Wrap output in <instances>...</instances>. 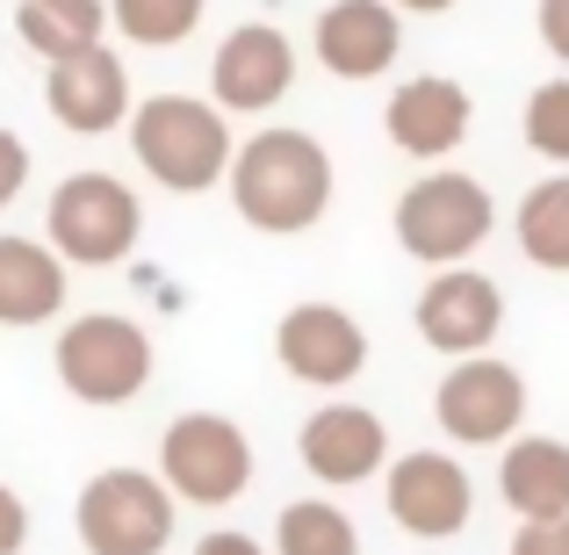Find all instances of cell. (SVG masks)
Wrapping results in <instances>:
<instances>
[{
	"label": "cell",
	"instance_id": "6da1fadb",
	"mask_svg": "<svg viewBox=\"0 0 569 555\" xmlns=\"http://www.w3.org/2000/svg\"><path fill=\"white\" fill-rule=\"evenodd\" d=\"M231 202L252 231L296 238L332 209V152L310 130H260L231 152Z\"/></svg>",
	"mask_w": 569,
	"mask_h": 555
},
{
	"label": "cell",
	"instance_id": "7a4b0ae2",
	"mask_svg": "<svg viewBox=\"0 0 569 555\" xmlns=\"http://www.w3.org/2000/svg\"><path fill=\"white\" fill-rule=\"evenodd\" d=\"M130 152L167 195H202L231 174V123L202 95H152L130 109Z\"/></svg>",
	"mask_w": 569,
	"mask_h": 555
},
{
	"label": "cell",
	"instance_id": "3957f363",
	"mask_svg": "<svg viewBox=\"0 0 569 555\" xmlns=\"http://www.w3.org/2000/svg\"><path fill=\"white\" fill-rule=\"evenodd\" d=\"M490 224H498L490 188L476 181V174H455V167L418 174V181L397 195V246L426 267H461L490 238Z\"/></svg>",
	"mask_w": 569,
	"mask_h": 555
},
{
	"label": "cell",
	"instance_id": "277c9868",
	"mask_svg": "<svg viewBox=\"0 0 569 555\" xmlns=\"http://www.w3.org/2000/svg\"><path fill=\"white\" fill-rule=\"evenodd\" d=\"M51 368L80 404H130L152 383V333H144L138 318H116V310L72 318L66 333H58Z\"/></svg>",
	"mask_w": 569,
	"mask_h": 555
},
{
	"label": "cell",
	"instance_id": "5b68a950",
	"mask_svg": "<svg viewBox=\"0 0 569 555\" xmlns=\"http://www.w3.org/2000/svg\"><path fill=\"white\" fill-rule=\"evenodd\" d=\"M87 555H167L173 542V490L144 469H101L72 505Z\"/></svg>",
	"mask_w": 569,
	"mask_h": 555
},
{
	"label": "cell",
	"instance_id": "8992f818",
	"mask_svg": "<svg viewBox=\"0 0 569 555\" xmlns=\"http://www.w3.org/2000/svg\"><path fill=\"white\" fill-rule=\"evenodd\" d=\"M51 252L58 260H80V267H116L138 252L144 231V209L116 174H66L51 195Z\"/></svg>",
	"mask_w": 569,
	"mask_h": 555
},
{
	"label": "cell",
	"instance_id": "52a82bcc",
	"mask_svg": "<svg viewBox=\"0 0 569 555\" xmlns=\"http://www.w3.org/2000/svg\"><path fill=\"white\" fill-rule=\"evenodd\" d=\"M159 476L188 505H231L252 484V440L223 412H181L159 440Z\"/></svg>",
	"mask_w": 569,
	"mask_h": 555
},
{
	"label": "cell",
	"instance_id": "ba28073f",
	"mask_svg": "<svg viewBox=\"0 0 569 555\" xmlns=\"http://www.w3.org/2000/svg\"><path fill=\"white\" fill-rule=\"evenodd\" d=\"M432 418L447 426V440L461 447H498L519 433V418H527V375L512 361H498V354H476V361L447 368L440 397H432Z\"/></svg>",
	"mask_w": 569,
	"mask_h": 555
},
{
	"label": "cell",
	"instance_id": "9c48e42d",
	"mask_svg": "<svg viewBox=\"0 0 569 555\" xmlns=\"http://www.w3.org/2000/svg\"><path fill=\"white\" fill-rule=\"evenodd\" d=\"M382 498H389V519H397L403 534H418V542H447V534H461L469 513H476L469 469H461L455 455H440V447H418V455L389 462Z\"/></svg>",
	"mask_w": 569,
	"mask_h": 555
},
{
	"label": "cell",
	"instance_id": "30bf717a",
	"mask_svg": "<svg viewBox=\"0 0 569 555\" xmlns=\"http://www.w3.org/2000/svg\"><path fill=\"white\" fill-rule=\"evenodd\" d=\"M505 333V289L476 267H440V275L418 289V339L432 354H455V361H476L490 354V339Z\"/></svg>",
	"mask_w": 569,
	"mask_h": 555
},
{
	"label": "cell",
	"instance_id": "8fae6325",
	"mask_svg": "<svg viewBox=\"0 0 569 555\" xmlns=\"http://www.w3.org/2000/svg\"><path fill=\"white\" fill-rule=\"evenodd\" d=\"M209 87H217V109H238V116L274 109V101L296 87V43L281 37L274 22H238L231 37L217 43Z\"/></svg>",
	"mask_w": 569,
	"mask_h": 555
},
{
	"label": "cell",
	"instance_id": "7c38bea8",
	"mask_svg": "<svg viewBox=\"0 0 569 555\" xmlns=\"http://www.w3.org/2000/svg\"><path fill=\"white\" fill-rule=\"evenodd\" d=\"M274 354L296 383H318V389H339L368 368V333L347 318L339 304H296L289 318L274 325Z\"/></svg>",
	"mask_w": 569,
	"mask_h": 555
},
{
	"label": "cell",
	"instance_id": "4fadbf2b",
	"mask_svg": "<svg viewBox=\"0 0 569 555\" xmlns=\"http://www.w3.org/2000/svg\"><path fill=\"white\" fill-rule=\"evenodd\" d=\"M43 101H51V116L72 130V138H109V130L130 123V109H138V101H130V72H123V58H116L109 43L51 66Z\"/></svg>",
	"mask_w": 569,
	"mask_h": 555
},
{
	"label": "cell",
	"instance_id": "5bb4252c",
	"mask_svg": "<svg viewBox=\"0 0 569 555\" xmlns=\"http://www.w3.org/2000/svg\"><path fill=\"white\" fill-rule=\"evenodd\" d=\"M296 455H303V469L318 476V484H368L389 462V433L368 404H325V412L303 418Z\"/></svg>",
	"mask_w": 569,
	"mask_h": 555
},
{
	"label": "cell",
	"instance_id": "9a60e30c",
	"mask_svg": "<svg viewBox=\"0 0 569 555\" xmlns=\"http://www.w3.org/2000/svg\"><path fill=\"white\" fill-rule=\"evenodd\" d=\"M469 123H476L469 87L440 80V72L403 80L397 95H389V116H382V130L397 138V152H411V159H447L461 138H469Z\"/></svg>",
	"mask_w": 569,
	"mask_h": 555
},
{
	"label": "cell",
	"instance_id": "2e32d148",
	"mask_svg": "<svg viewBox=\"0 0 569 555\" xmlns=\"http://www.w3.org/2000/svg\"><path fill=\"white\" fill-rule=\"evenodd\" d=\"M403 29L389 0H332L318 14V58L332 80H376V72L397 66Z\"/></svg>",
	"mask_w": 569,
	"mask_h": 555
},
{
	"label": "cell",
	"instance_id": "e0dca14e",
	"mask_svg": "<svg viewBox=\"0 0 569 555\" xmlns=\"http://www.w3.org/2000/svg\"><path fill=\"white\" fill-rule=\"evenodd\" d=\"M498 498L519 513V527L569 519V447L548 440V433L512 440V447H505V469H498Z\"/></svg>",
	"mask_w": 569,
	"mask_h": 555
},
{
	"label": "cell",
	"instance_id": "ac0fdd59",
	"mask_svg": "<svg viewBox=\"0 0 569 555\" xmlns=\"http://www.w3.org/2000/svg\"><path fill=\"white\" fill-rule=\"evenodd\" d=\"M66 310V260L37 238H0V325H51Z\"/></svg>",
	"mask_w": 569,
	"mask_h": 555
},
{
	"label": "cell",
	"instance_id": "d6986e66",
	"mask_svg": "<svg viewBox=\"0 0 569 555\" xmlns=\"http://www.w3.org/2000/svg\"><path fill=\"white\" fill-rule=\"evenodd\" d=\"M101 29H109V0H14V37H22L43 66L101 51Z\"/></svg>",
	"mask_w": 569,
	"mask_h": 555
},
{
	"label": "cell",
	"instance_id": "ffe728a7",
	"mask_svg": "<svg viewBox=\"0 0 569 555\" xmlns=\"http://www.w3.org/2000/svg\"><path fill=\"white\" fill-rule=\"evenodd\" d=\"M519 252H527L533 267H548V275H569V174H548V181L527 188V202H519Z\"/></svg>",
	"mask_w": 569,
	"mask_h": 555
},
{
	"label": "cell",
	"instance_id": "44dd1931",
	"mask_svg": "<svg viewBox=\"0 0 569 555\" xmlns=\"http://www.w3.org/2000/svg\"><path fill=\"white\" fill-rule=\"evenodd\" d=\"M274 548L281 555H361V527L332 498H296L274 519Z\"/></svg>",
	"mask_w": 569,
	"mask_h": 555
},
{
	"label": "cell",
	"instance_id": "7402d4cb",
	"mask_svg": "<svg viewBox=\"0 0 569 555\" xmlns=\"http://www.w3.org/2000/svg\"><path fill=\"white\" fill-rule=\"evenodd\" d=\"M202 8L209 0H109V22L123 29L130 43H144V51H167V43L194 37Z\"/></svg>",
	"mask_w": 569,
	"mask_h": 555
},
{
	"label": "cell",
	"instance_id": "603a6c76",
	"mask_svg": "<svg viewBox=\"0 0 569 555\" xmlns=\"http://www.w3.org/2000/svg\"><path fill=\"white\" fill-rule=\"evenodd\" d=\"M527 145L541 159H556V167H569V80H548L527 95Z\"/></svg>",
	"mask_w": 569,
	"mask_h": 555
},
{
	"label": "cell",
	"instance_id": "cb8c5ba5",
	"mask_svg": "<svg viewBox=\"0 0 569 555\" xmlns=\"http://www.w3.org/2000/svg\"><path fill=\"white\" fill-rule=\"evenodd\" d=\"M22 188H29V145L14 138V130H0V209H8Z\"/></svg>",
	"mask_w": 569,
	"mask_h": 555
},
{
	"label": "cell",
	"instance_id": "d4e9b609",
	"mask_svg": "<svg viewBox=\"0 0 569 555\" xmlns=\"http://www.w3.org/2000/svg\"><path fill=\"white\" fill-rule=\"evenodd\" d=\"M512 555H569V519H541V527H519Z\"/></svg>",
	"mask_w": 569,
	"mask_h": 555
},
{
	"label": "cell",
	"instance_id": "484cf974",
	"mask_svg": "<svg viewBox=\"0 0 569 555\" xmlns=\"http://www.w3.org/2000/svg\"><path fill=\"white\" fill-rule=\"evenodd\" d=\"M22 542H29V505L0 484V555H22Z\"/></svg>",
	"mask_w": 569,
	"mask_h": 555
},
{
	"label": "cell",
	"instance_id": "4316f807",
	"mask_svg": "<svg viewBox=\"0 0 569 555\" xmlns=\"http://www.w3.org/2000/svg\"><path fill=\"white\" fill-rule=\"evenodd\" d=\"M541 43L569 66V0H541Z\"/></svg>",
	"mask_w": 569,
	"mask_h": 555
},
{
	"label": "cell",
	"instance_id": "83f0119b",
	"mask_svg": "<svg viewBox=\"0 0 569 555\" xmlns=\"http://www.w3.org/2000/svg\"><path fill=\"white\" fill-rule=\"evenodd\" d=\"M194 555H267V548L252 542V534L231 527V534H209V542H194Z\"/></svg>",
	"mask_w": 569,
	"mask_h": 555
},
{
	"label": "cell",
	"instance_id": "f1b7e54d",
	"mask_svg": "<svg viewBox=\"0 0 569 555\" xmlns=\"http://www.w3.org/2000/svg\"><path fill=\"white\" fill-rule=\"evenodd\" d=\"M389 8H411V14H447L455 0H389Z\"/></svg>",
	"mask_w": 569,
	"mask_h": 555
}]
</instances>
